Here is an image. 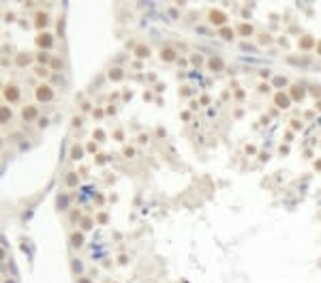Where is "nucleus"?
Masks as SVG:
<instances>
[{
    "instance_id": "f257e3e1",
    "label": "nucleus",
    "mask_w": 321,
    "mask_h": 283,
    "mask_svg": "<svg viewBox=\"0 0 321 283\" xmlns=\"http://www.w3.org/2000/svg\"><path fill=\"white\" fill-rule=\"evenodd\" d=\"M35 97L39 99V101H43V103H47V101L54 99V90H51V86H47V84H41V86H36Z\"/></svg>"
},
{
    "instance_id": "f03ea898",
    "label": "nucleus",
    "mask_w": 321,
    "mask_h": 283,
    "mask_svg": "<svg viewBox=\"0 0 321 283\" xmlns=\"http://www.w3.org/2000/svg\"><path fill=\"white\" fill-rule=\"evenodd\" d=\"M208 22H210V24H214V26H225L227 15L223 11H218V9H212V11L208 13Z\"/></svg>"
},
{
    "instance_id": "7ed1b4c3",
    "label": "nucleus",
    "mask_w": 321,
    "mask_h": 283,
    "mask_svg": "<svg viewBox=\"0 0 321 283\" xmlns=\"http://www.w3.org/2000/svg\"><path fill=\"white\" fill-rule=\"evenodd\" d=\"M274 103H276V107L287 110V107L291 105V97H289V95H285V92H276V95H274Z\"/></svg>"
},
{
    "instance_id": "20e7f679",
    "label": "nucleus",
    "mask_w": 321,
    "mask_h": 283,
    "mask_svg": "<svg viewBox=\"0 0 321 283\" xmlns=\"http://www.w3.org/2000/svg\"><path fill=\"white\" fill-rule=\"evenodd\" d=\"M36 45H39V47H43V49H49L51 45H54V39H51V35H49V32H41V35L36 37Z\"/></svg>"
},
{
    "instance_id": "39448f33",
    "label": "nucleus",
    "mask_w": 321,
    "mask_h": 283,
    "mask_svg": "<svg viewBox=\"0 0 321 283\" xmlns=\"http://www.w3.org/2000/svg\"><path fill=\"white\" fill-rule=\"evenodd\" d=\"M4 99L7 101H17L19 99V88L13 86V84H7V88H4Z\"/></svg>"
},
{
    "instance_id": "423d86ee",
    "label": "nucleus",
    "mask_w": 321,
    "mask_h": 283,
    "mask_svg": "<svg viewBox=\"0 0 321 283\" xmlns=\"http://www.w3.org/2000/svg\"><path fill=\"white\" fill-rule=\"evenodd\" d=\"M36 114H39V112H36L35 105H26L24 110H22V118H24V120H35Z\"/></svg>"
},
{
    "instance_id": "0eeeda50",
    "label": "nucleus",
    "mask_w": 321,
    "mask_h": 283,
    "mask_svg": "<svg viewBox=\"0 0 321 283\" xmlns=\"http://www.w3.org/2000/svg\"><path fill=\"white\" fill-rule=\"evenodd\" d=\"M304 95H306V88L302 86V84L291 86V97H293V99H304Z\"/></svg>"
},
{
    "instance_id": "6e6552de",
    "label": "nucleus",
    "mask_w": 321,
    "mask_h": 283,
    "mask_svg": "<svg viewBox=\"0 0 321 283\" xmlns=\"http://www.w3.org/2000/svg\"><path fill=\"white\" fill-rule=\"evenodd\" d=\"M161 60H167V62L176 60V52H174L171 47H163L161 49Z\"/></svg>"
},
{
    "instance_id": "1a4fd4ad",
    "label": "nucleus",
    "mask_w": 321,
    "mask_h": 283,
    "mask_svg": "<svg viewBox=\"0 0 321 283\" xmlns=\"http://www.w3.org/2000/svg\"><path fill=\"white\" fill-rule=\"evenodd\" d=\"M208 69H210V71H221V69H223V60H221L218 56L210 58V60H208Z\"/></svg>"
},
{
    "instance_id": "9d476101",
    "label": "nucleus",
    "mask_w": 321,
    "mask_h": 283,
    "mask_svg": "<svg viewBox=\"0 0 321 283\" xmlns=\"http://www.w3.org/2000/svg\"><path fill=\"white\" fill-rule=\"evenodd\" d=\"M71 245H73V247H82V245H83V234H82V232H75V234H71Z\"/></svg>"
},
{
    "instance_id": "9b49d317",
    "label": "nucleus",
    "mask_w": 321,
    "mask_h": 283,
    "mask_svg": "<svg viewBox=\"0 0 321 283\" xmlns=\"http://www.w3.org/2000/svg\"><path fill=\"white\" fill-rule=\"evenodd\" d=\"M238 32L242 35V37H250V35H253V26H250V24H240L238 26Z\"/></svg>"
},
{
    "instance_id": "f8f14e48",
    "label": "nucleus",
    "mask_w": 321,
    "mask_h": 283,
    "mask_svg": "<svg viewBox=\"0 0 321 283\" xmlns=\"http://www.w3.org/2000/svg\"><path fill=\"white\" fill-rule=\"evenodd\" d=\"M135 54H137V58H148L150 56V49L146 47V45H137L135 47Z\"/></svg>"
},
{
    "instance_id": "ddd939ff",
    "label": "nucleus",
    "mask_w": 321,
    "mask_h": 283,
    "mask_svg": "<svg viewBox=\"0 0 321 283\" xmlns=\"http://www.w3.org/2000/svg\"><path fill=\"white\" fill-rule=\"evenodd\" d=\"M45 24H47V13H39L36 19H35V26L36 28H43Z\"/></svg>"
},
{
    "instance_id": "4468645a",
    "label": "nucleus",
    "mask_w": 321,
    "mask_h": 283,
    "mask_svg": "<svg viewBox=\"0 0 321 283\" xmlns=\"http://www.w3.org/2000/svg\"><path fill=\"white\" fill-rule=\"evenodd\" d=\"M313 45H317V43L313 41V37H302V39H300V47L308 49V47H313Z\"/></svg>"
},
{
    "instance_id": "2eb2a0df",
    "label": "nucleus",
    "mask_w": 321,
    "mask_h": 283,
    "mask_svg": "<svg viewBox=\"0 0 321 283\" xmlns=\"http://www.w3.org/2000/svg\"><path fill=\"white\" fill-rule=\"evenodd\" d=\"M221 37L227 39V41H229V39H233V28H227V26H223V28H221Z\"/></svg>"
},
{
    "instance_id": "dca6fc26",
    "label": "nucleus",
    "mask_w": 321,
    "mask_h": 283,
    "mask_svg": "<svg viewBox=\"0 0 321 283\" xmlns=\"http://www.w3.org/2000/svg\"><path fill=\"white\" fill-rule=\"evenodd\" d=\"M71 157H73V159H82V157H83V148L82 146H73L71 148Z\"/></svg>"
},
{
    "instance_id": "f3484780",
    "label": "nucleus",
    "mask_w": 321,
    "mask_h": 283,
    "mask_svg": "<svg viewBox=\"0 0 321 283\" xmlns=\"http://www.w3.org/2000/svg\"><path fill=\"white\" fill-rule=\"evenodd\" d=\"M9 120H11V110L2 107V122H9Z\"/></svg>"
},
{
    "instance_id": "a211bd4d",
    "label": "nucleus",
    "mask_w": 321,
    "mask_h": 283,
    "mask_svg": "<svg viewBox=\"0 0 321 283\" xmlns=\"http://www.w3.org/2000/svg\"><path fill=\"white\" fill-rule=\"evenodd\" d=\"M274 86H276V88L287 86V79H285V77H274Z\"/></svg>"
},
{
    "instance_id": "6ab92c4d",
    "label": "nucleus",
    "mask_w": 321,
    "mask_h": 283,
    "mask_svg": "<svg viewBox=\"0 0 321 283\" xmlns=\"http://www.w3.org/2000/svg\"><path fill=\"white\" fill-rule=\"evenodd\" d=\"M36 75H41V77H47V75H49V69H47V67H36Z\"/></svg>"
},
{
    "instance_id": "aec40b11",
    "label": "nucleus",
    "mask_w": 321,
    "mask_h": 283,
    "mask_svg": "<svg viewBox=\"0 0 321 283\" xmlns=\"http://www.w3.org/2000/svg\"><path fill=\"white\" fill-rule=\"evenodd\" d=\"M26 62H30V56H26V54H17V64H26Z\"/></svg>"
},
{
    "instance_id": "412c9836",
    "label": "nucleus",
    "mask_w": 321,
    "mask_h": 283,
    "mask_svg": "<svg viewBox=\"0 0 321 283\" xmlns=\"http://www.w3.org/2000/svg\"><path fill=\"white\" fill-rule=\"evenodd\" d=\"M109 77H111V79H120V77H122V71H120V69H114V71H109Z\"/></svg>"
},
{
    "instance_id": "4be33fe9",
    "label": "nucleus",
    "mask_w": 321,
    "mask_h": 283,
    "mask_svg": "<svg viewBox=\"0 0 321 283\" xmlns=\"http://www.w3.org/2000/svg\"><path fill=\"white\" fill-rule=\"evenodd\" d=\"M92 137H94V139H99V142H101V139H105V133H103V131H101V129H96L94 133H92Z\"/></svg>"
},
{
    "instance_id": "5701e85b",
    "label": "nucleus",
    "mask_w": 321,
    "mask_h": 283,
    "mask_svg": "<svg viewBox=\"0 0 321 283\" xmlns=\"http://www.w3.org/2000/svg\"><path fill=\"white\" fill-rule=\"evenodd\" d=\"M60 67H62V60H58V58H54V60H51V69H56V71H58Z\"/></svg>"
},
{
    "instance_id": "b1692460",
    "label": "nucleus",
    "mask_w": 321,
    "mask_h": 283,
    "mask_svg": "<svg viewBox=\"0 0 321 283\" xmlns=\"http://www.w3.org/2000/svg\"><path fill=\"white\" fill-rule=\"evenodd\" d=\"M67 182H69V185H75V182H77V176H75V174H71V176L67 178Z\"/></svg>"
},
{
    "instance_id": "393cba45",
    "label": "nucleus",
    "mask_w": 321,
    "mask_h": 283,
    "mask_svg": "<svg viewBox=\"0 0 321 283\" xmlns=\"http://www.w3.org/2000/svg\"><path fill=\"white\" fill-rule=\"evenodd\" d=\"M133 155H135L133 148H124V157H133Z\"/></svg>"
},
{
    "instance_id": "a878e982",
    "label": "nucleus",
    "mask_w": 321,
    "mask_h": 283,
    "mask_svg": "<svg viewBox=\"0 0 321 283\" xmlns=\"http://www.w3.org/2000/svg\"><path fill=\"white\" fill-rule=\"evenodd\" d=\"M39 62H47V54L41 52V54H39Z\"/></svg>"
},
{
    "instance_id": "bb28decb",
    "label": "nucleus",
    "mask_w": 321,
    "mask_h": 283,
    "mask_svg": "<svg viewBox=\"0 0 321 283\" xmlns=\"http://www.w3.org/2000/svg\"><path fill=\"white\" fill-rule=\"evenodd\" d=\"M99 221H101V223L107 221V215H105V212H101V215H99Z\"/></svg>"
},
{
    "instance_id": "cd10ccee",
    "label": "nucleus",
    "mask_w": 321,
    "mask_h": 283,
    "mask_svg": "<svg viewBox=\"0 0 321 283\" xmlns=\"http://www.w3.org/2000/svg\"><path fill=\"white\" fill-rule=\"evenodd\" d=\"M255 152V146H246V155H253Z\"/></svg>"
},
{
    "instance_id": "c85d7f7f",
    "label": "nucleus",
    "mask_w": 321,
    "mask_h": 283,
    "mask_svg": "<svg viewBox=\"0 0 321 283\" xmlns=\"http://www.w3.org/2000/svg\"><path fill=\"white\" fill-rule=\"evenodd\" d=\"M315 47H317V54L321 56V41H317V45H315Z\"/></svg>"
},
{
    "instance_id": "c756f323",
    "label": "nucleus",
    "mask_w": 321,
    "mask_h": 283,
    "mask_svg": "<svg viewBox=\"0 0 321 283\" xmlns=\"http://www.w3.org/2000/svg\"><path fill=\"white\" fill-rule=\"evenodd\" d=\"M315 170H321V159H319V161H315Z\"/></svg>"
},
{
    "instance_id": "7c9ffc66",
    "label": "nucleus",
    "mask_w": 321,
    "mask_h": 283,
    "mask_svg": "<svg viewBox=\"0 0 321 283\" xmlns=\"http://www.w3.org/2000/svg\"><path fill=\"white\" fill-rule=\"evenodd\" d=\"M317 110H321V101H317Z\"/></svg>"
},
{
    "instance_id": "2f4dec72",
    "label": "nucleus",
    "mask_w": 321,
    "mask_h": 283,
    "mask_svg": "<svg viewBox=\"0 0 321 283\" xmlns=\"http://www.w3.org/2000/svg\"><path fill=\"white\" fill-rule=\"evenodd\" d=\"M79 283H88V281H86V279H82V281H79Z\"/></svg>"
},
{
    "instance_id": "473e14b6",
    "label": "nucleus",
    "mask_w": 321,
    "mask_h": 283,
    "mask_svg": "<svg viewBox=\"0 0 321 283\" xmlns=\"http://www.w3.org/2000/svg\"><path fill=\"white\" fill-rule=\"evenodd\" d=\"M7 283H15V281H7Z\"/></svg>"
}]
</instances>
